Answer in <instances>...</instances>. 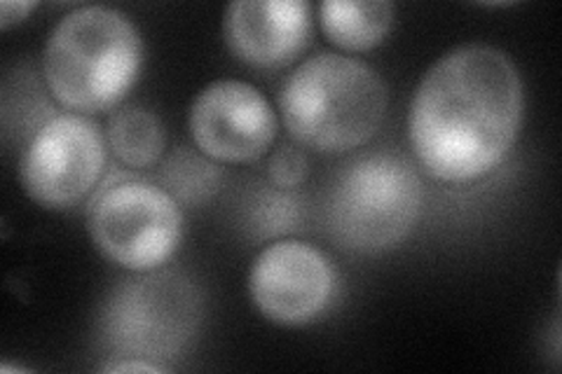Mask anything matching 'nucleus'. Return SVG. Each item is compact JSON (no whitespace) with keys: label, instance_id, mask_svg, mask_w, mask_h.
<instances>
[{"label":"nucleus","instance_id":"obj_3","mask_svg":"<svg viewBox=\"0 0 562 374\" xmlns=\"http://www.w3.org/2000/svg\"><path fill=\"white\" fill-rule=\"evenodd\" d=\"M390 92L361 59L322 52L297 66L281 87L279 111L301 148L324 155L366 146L382 129Z\"/></svg>","mask_w":562,"mask_h":374},{"label":"nucleus","instance_id":"obj_7","mask_svg":"<svg viewBox=\"0 0 562 374\" xmlns=\"http://www.w3.org/2000/svg\"><path fill=\"white\" fill-rule=\"evenodd\" d=\"M109 157V138L80 113L49 115L29 138L20 162V181L29 200L64 211L97 192Z\"/></svg>","mask_w":562,"mask_h":374},{"label":"nucleus","instance_id":"obj_5","mask_svg":"<svg viewBox=\"0 0 562 374\" xmlns=\"http://www.w3.org/2000/svg\"><path fill=\"white\" fill-rule=\"evenodd\" d=\"M122 279L99 311V337L115 359L160 365L181 359L195 342L204 302L200 288L173 270L132 272Z\"/></svg>","mask_w":562,"mask_h":374},{"label":"nucleus","instance_id":"obj_2","mask_svg":"<svg viewBox=\"0 0 562 374\" xmlns=\"http://www.w3.org/2000/svg\"><path fill=\"white\" fill-rule=\"evenodd\" d=\"M144 68V38L132 16L109 5L70 10L49 31L43 80L49 97L70 113L113 111Z\"/></svg>","mask_w":562,"mask_h":374},{"label":"nucleus","instance_id":"obj_6","mask_svg":"<svg viewBox=\"0 0 562 374\" xmlns=\"http://www.w3.org/2000/svg\"><path fill=\"white\" fill-rule=\"evenodd\" d=\"M87 231L105 260L127 272H153L179 251L183 211L162 185L120 175L97 188Z\"/></svg>","mask_w":562,"mask_h":374},{"label":"nucleus","instance_id":"obj_10","mask_svg":"<svg viewBox=\"0 0 562 374\" xmlns=\"http://www.w3.org/2000/svg\"><path fill=\"white\" fill-rule=\"evenodd\" d=\"M223 41L244 66L284 68L312 41V8L307 0H235L223 14Z\"/></svg>","mask_w":562,"mask_h":374},{"label":"nucleus","instance_id":"obj_4","mask_svg":"<svg viewBox=\"0 0 562 374\" xmlns=\"http://www.w3.org/2000/svg\"><path fill=\"white\" fill-rule=\"evenodd\" d=\"M425 185L403 155L371 152L349 162L333 181L324 223L349 253L380 256L406 241L422 218Z\"/></svg>","mask_w":562,"mask_h":374},{"label":"nucleus","instance_id":"obj_9","mask_svg":"<svg viewBox=\"0 0 562 374\" xmlns=\"http://www.w3.org/2000/svg\"><path fill=\"white\" fill-rule=\"evenodd\" d=\"M190 136L214 162L249 165L277 138V113L260 89L244 80L206 84L190 105Z\"/></svg>","mask_w":562,"mask_h":374},{"label":"nucleus","instance_id":"obj_1","mask_svg":"<svg viewBox=\"0 0 562 374\" xmlns=\"http://www.w3.org/2000/svg\"><path fill=\"white\" fill-rule=\"evenodd\" d=\"M525 117L520 70L485 43L454 47L422 76L408 113V138L436 181H481L512 155Z\"/></svg>","mask_w":562,"mask_h":374},{"label":"nucleus","instance_id":"obj_8","mask_svg":"<svg viewBox=\"0 0 562 374\" xmlns=\"http://www.w3.org/2000/svg\"><path fill=\"white\" fill-rule=\"evenodd\" d=\"M338 291V272L312 243L277 239L262 248L249 272L256 311L281 328H305L326 316Z\"/></svg>","mask_w":562,"mask_h":374},{"label":"nucleus","instance_id":"obj_14","mask_svg":"<svg viewBox=\"0 0 562 374\" xmlns=\"http://www.w3.org/2000/svg\"><path fill=\"white\" fill-rule=\"evenodd\" d=\"M303 223V202L293 190L262 185L244 204V229L254 241L281 239Z\"/></svg>","mask_w":562,"mask_h":374},{"label":"nucleus","instance_id":"obj_16","mask_svg":"<svg viewBox=\"0 0 562 374\" xmlns=\"http://www.w3.org/2000/svg\"><path fill=\"white\" fill-rule=\"evenodd\" d=\"M103 374H134V372H140V374H165V372H171V367L167 365H160V363H153V361H140V359H115L111 361L109 365L101 367Z\"/></svg>","mask_w":562,"mask_h":374},{"label":"nucleus","instance_id":"obj_15","mask_svg":"<svg viewBox=\"0 0 562 374\" xmlns=\"http://www.w3.org/2000/svg\"><path fill=\"white\" fill-rule=\"evenodd\" d=\"M270 183L281 190L301 188L310 175L307 155L301 146H281L272 152L268 162Z\"/></svg>","mask_w":562,"mask_h":374},{"label":"nucleus","instance_id":"obj_11","mask_svg":"<svg viewBox=\"0 0 562 374\" xmlns=\"http://www.w3.org/2000/svg\"><path fill=\"white\" fill-rule=\"evenodd\" d=\"M390 0H326L319 24L326 38L345 52H368L384 43L394 26Z\"/></svg>","mask_w":562,"mask_h":374},{"label":"nucleus","instance_id":"obj_17","mask_svg":"<svg viewBox=\"0 0 562 374\" xmlns=\"http://www.w3.org/2000/svg\"><path fill=\"white\" fill-rule=\"evenodd\" d=\"M33 10L35 3H31V0H3L0 3V29L8 31L10 26L24 22Z\"/></svg>","mask_w":562,"mask_h":374},{"label":"nucleus","instance_id":"obj_12","mask_svg":"<svg viewBox=\"0 0 562 374\" xmlns=\"http://www.w3.org/2000/svg\"><path fill=\"white\" fill-rule=\"evenodd\" d=\"M109 146L122 165L130 169H148L165 155L167 136L160 117L144 105H125L109 122Z\"/></svg>","mask_w":562,"mask_h":374},{"label":"nucleus","instance_id":"obj_13","mask_svg":"<svg viewBox=\"0 0 562 374\" xmlns=\"http://www.w3.org/2000/svg\"><path fill=\"white\" fill-rule=\"evenodd\" d=\"M223 169L200 150L176 148L160 169V185L181 206L198 208L211 202L223 188Z\"/></svg>","mask_w":562,"mask_h":374}]
</instances>
